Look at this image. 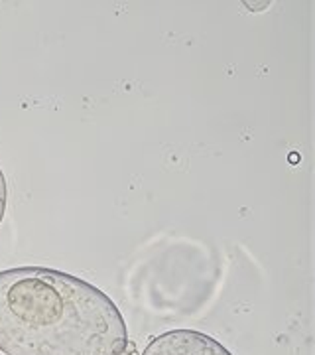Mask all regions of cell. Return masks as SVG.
Here are the masks:
<instances>
[{
  "mask_svg": "<svg viewBox=\"0 0 315 355\" xmlns=\"http://www.w3.org/2000/svg\"><path fill=\"white\" fill-rule=\"evenodd\" d=\"M6 198H8V188H6V178L0 170V223L4 219V214H6Z\"/></svg>",
  "mask_w": 315,
  "mask_h": 355,
  "instance_id": "cell-3",
  "label": "cell"
},
{
  "mask_svg": "<svg viewBox=\"0 0 315 355\" xmlns=\"http://www.w3.org/2000/svg\"><path fill=\"white\" fill-rule=\"evenodd\" d=\"M142 355H233L215 338L195 330H172L154 338Z\"/></svg>",
  "mask_w": 315,
  "mask_h": 355,
  "instance_id": "cell-2",
  "label": "cell"
},
{
  "mask_svg": "<svg viewBox=\"0 0 315 355\" xmlns=\"http://www.w3.org/2000/svg\"><path fill=\"white\" fill-rule=\"evenodd\" d=\"M125 318L97 286L55 268L0 270V352L6 355H118Z\"/></svg>",
  "mask_w": 315,
  "mask_h": 355,
  "instance_id": "cell-1",
  "label": "cell"
},
{
  "mask_svg": "<svg viewBox=\"0 0 315 355\" xmlns=\"http://www.w3.org/2000/svg\"><path fill=\"white\" fill-rule=\"evenodd\" d=\"M118 355H136V347H134V343H132V342L126 343L125 352H120Z\"/></svg>",
  "mask_w": 315,
  "mask_h": 355,
  "instance_id": "cell-4",
  "label": "cell"
}]
</instances>
